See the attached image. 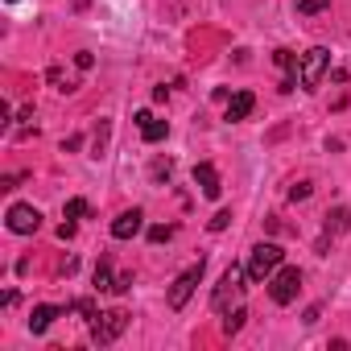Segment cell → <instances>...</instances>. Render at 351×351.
<instances>
[{
    "label": "cell",
    "mask_w": 351,
    "mask_h": 351,
    "mask_svg": "<svg viewBox=\"0 0 351 351\" xmlns=\"http://www.w3.org/2000/svg\"><path fill=\"white\" fill-rule=\"evenodd\" d=\"M347 223H351L347 207H335V211H326V236H339V232H347Z\"/></svg>",
    "instance_id": "4fadbf2b"
},
{
    "label": "cell",
    "mask_w": 351,
    "mask_h": 351,
    "mask_svg": "<svg viewBox=\"0 0 351 351\" xmlns=\"http://www.w3.org/2000/svg\"><path fill=\"white\" fill-rule=\"evenodd\" d=\"M244 277H248L244 265H232V269L223 273V281H219L215 293H211V306H215L219 314H228V310H236V306L244 302Z\"/></svg>",
    "instance_id": "6da1fadb"
},
{
    "label": "cell",
    "mask_w": 351,
    "mask_h": 351,
    "mask_svg": "<svg viewBox=\"0 0 351 351\" xmlns=\"http://www.w3.org/2000/svg\"><path fill=\"white\" fill-rule=\"evenodd\" d=\"M326 66H330V50L326 46H310L306 54H298V87L302 91H314L322 83Z\"/></svg>",
    "instance_id": "7a4b0ae2"
},
{
    "label": "cell",
    "mask_w": 351,
    "mask_h": 351,
    "mask_svg": "<svg viewBox=\"0 0 351 351\" xmlns=\"http://www.w3.org/2000/svg\"><path fill=\"white\" fill-rule=\"evenodd\" d=\"M141 223H145V215H141L136 207H132V211H120L116 223H112V236H116V240H132V236L141 232Z\"/></svg>",
    "instance_id": "30bf717a"
},
{
    "label": "cell",
    "mask_w": 351,
    "mask_h": 351,
    "mask_svg": "<svg viewBox=\"0 0 351 351\" xmlns=\"http://www.w3.org/2000/svg\"><path fill=\"white\" fill-rule=\"evenodd\" d=\"M228 223H232V211H219V215H215V219H211V232H223V228H228Z\"/></svg>",
    "instance_id": "44dd1931"
},
{
    "label": "cell",
    "mask_w": 351,
    "mask_h": 351,
    "mask_svg": "<svg viewBox=\"0 0 351 351\" xmlns=\"http://www.w3.org/2000/svg\"><path fill=\"white\" fill-rule=\"evenodd\" d=\"M203 269H207V261L199 256L186 273L173 277V285H169V306H173V310H182V306L191 302V293H195V289H199V281H203Z\"/></svg>",
    "instance_id": "277c9868"
},
{
    "label": "cell",
    "mask_w": 351,
    "mask_h": 351,
    "mask_svg": "<svg viewBox=\"0 0 351 351\" xmlns=\"http://www.w3.org/2000/svg\"><path fill=\"white\" fill-rule=\"evenodd\" d=\"M50 83H54V87H58V91H66V95H71V91H75V79H71V75H66V71H62V66H50Z\"/></svg>",
    "instance_id": "9a60e30c"
},
{
    "label": "cell",
    "mask_w": 351,
    "mask_h": 351,
    "mask_svg": "<svg viewBox=\"0 0 351 351\" xmlns=\"http://www.w3.org/2000/svg\"><path fill=\"white\" fill-rule=\"evenodd\" d=\"M289 199H293V203L310 199V182H298V186H289Z\"/></svg>",
    "instance_id": "d6986e66"
},
{
    "label": "cell",
    "mask_w": 351,
    "mask_h": 351,
    "mask_svg": "<svg viewBox=\"0 0 351 351\" xmlns=\"http://www.w3.org/2000/svg\"><path fill=\"white\" fill-rule=\"evenodd\" d=\"M252 108H256V95H252V91H236V95L228 99V120H232V124H236V120H248Z\"/></svg>",
    "instance_id": "8fae6325"
},
{
    "label": "cell",
    "mask_w": 351,
    "mask_h": 351,
    "mask_svg": "<svg viewBox=\"0 0 351 351\" xmlns=\"http://www.w3.org/2000/svg\"><path fill=\"white\" fill-rule=\"evenodd\" d=\"M71 236H75V223H71V219H66V223H62V228H58V240H71Z\"/></svg>",
    "instance_id": "d4e9b609"
},
{
    "label": "cell",
    "mask_w": 351,
    "mask_h": 351,
    "mask_svg": "<svg viewBox=\"0 0 351 351\" xmlns=\"http://www.w3.org/2000/svg\"><path fill=\"white\" fill-rule=\"evenodd\" d=\"M132 289V273H124V277H116V289L112 293H128Z\"/></svg>",
    "instance_id": "cb8c5ba5"
},
{
    "label": "cell",
    "mask_w": 351,
    "mask_h": 351,
    "mask_svg": "<svg viewBox=\"0 0 351 351\" xmlns=\"http://www.w3.org/2000/svg\"><path fill=\"white\" fill-rule=\"evenodd\" d=\"M281 261H285L281 244H256V248H252V261H248V277H252V281H269V277L281 269Z\"/></svg>",
    "instance_id": "3957f363"
},
{
    "label": "cell",
    "mask_w": 351,
    "mask_h": 351,
    "mask_svg": "<svg viewBox=\"0 0 351 351\" xmlns=\"http://www.w3.org/2000/svg\"><path fill=\"white\" fill-rule=\"evenodd\" d=\"M91 62H95V58H91L87 50H79V54H75V66H79V71H91Z\"/></svg>",
    "instance_id": "603a6c76"
},
{
    "label": "cell",
    "mask_w": 351,
    "mask_h": 351,
    "mask_svg": "<svg viewBox=\"0 0 351 351\" xmlns=\"http://www.w3.org/2000/svg\"><path fill=\"white\" fill-rule=\"evenodd\" d=\"M5 223H9V232H17V236H34V232L42 228V215H38V207H29V203H13L9 215H5Z\"/></svg>",
    "instance_id": "52a82bcc"
},
{
    "label": "cell",
    "mask_w": 351,
    "mask_h": 351,
    "mask_svg": "<svg viewBox=\"0 0 351 351\" xmlns=\"http://www.w3.org/2000/svg\"><path fill=\"white\" fill-rule=\"evenodd\" d=\"M326 5H330V0H298V13H306V17H310V13H322Z\"/></svg>",
    "instance_id": "ac0fdd59"
},
{
    "label": "cell",
    "mask_w": 351,
    "mask_h": 351,
    "mask_svg": "<svg viewBox=\"0 0 351 351\" xmlns=\"http://www.w3.org/2000/svg\"><path fill=\"white\" fill-rule=\"evenodd\" d=\"M195 186H199L207 199H219V195H223V186H219V169H215L211 161H199V165H195Z\"/></svg>",
    "instance_id": "ba28073f"
},
{
    "label": "cell",
    "mask_w": 351,
    "mask_h": 351,
    "mask_svg": "<svg viewBox=\"0 0 351 351\" xmlns=\"http://www.w3.org/2000/svg\"><path fill=\"white\" fill-rule=\"evenodd\" d=\"M58 314H66V310H62V306H34V314H29V330H34V335L50 330V322H54Z\"/></svg>",
    "instance_id": "7c38bea8"
},
{
    "label": "cell",
    "mask_w": 351,
    "mask_h": 351,
    "mask_svg": "<svg viewBox=\"0 0 351 351\" xmlns=\"http://www.w3.org/2000/svg\"><path fill=\"white\" fill-rule=\"evenodd\" d=\"M136 128H141V136H145L149 145H157V141H165V136H169V124H165V120H157L153 112H136Z\"/></svg>",
    "instance_id": "9c48e42d"
},
{
    "label": "cell",
    "mask_w": 351,
    "mask_h": 351,
    "mask_svg": "<svg viewBox=\"0 0 351 351\" xmlns=\"http://www.w3.org/2000/svg\"><path fill=\"white\" fill-rule=\"evenodd\" d=\"M95 289H99V293H104V289H116V281H112V265H108V261L95 265Z\"/></svg>",
    "instance_id": "5bb4252c"
},
{
    "label": "cell",
    "mask_w": 351,
    "mask_h": 351,
    "mask_svg": "<svg viewBox=\"0 0 351 351\" xmlns=\"http://www.w3.org/2000/svg\"><path fill=\"white\" fill-rule=\"evenodd\" d=\"M244 318H248V314H244V306H236V310H228V318H223V330H228V335H236V330L244 326Z\"/></svg>",
    "instance_id": "2e32d148"
},
{
    "label": "cell",
    "mask_w": 351,
    "mask_h": 351,
    "mask_svg": "<svg viewBox=\"0 0 351 351\" xmlns=\"http://www.w3.org/2000/svg\"><path fill=\"white\" fill-rule=\"evenodd\" d=\"M124 326H128V314H124V310L95 314V318H91V339H95L99 347H108V343H116V339L124 335Z\"/></svg>",
    "instance_id": "5b68a950"
},
{
    "label": "cell",
    "mask_w": 351,
    "mask_h": 351,
    "mask_svg": "<svg viewBox=\"0 0 351 351\" xmlns=\"http://www.w3.org/2000/svg\"><path fill=\"white\" fill-rule=\"evenodd\" d=\"M265 285H269V298H273L277 306H289V302L298 298V289H302V273H298V269H277Z\"/></svg>",
    "instance_id": "8992f818"
},
{
    "label": "cell",
    "mask_w": 351,
    "mask_h": 351,
    "mask_svg": "<svg viewBox=\"0 0 351 351\" xmlns=\"http://www.w3.org/2000/svg\"><path fill=\"white\" fill-rule=\"evenodd\" d=\"M169 173H173V165H169V161H157V165H153V178H157V182H161V178H169Z\"/></svg>",
    "instance_id": "7402d4cb"
},
{
    "label": "cell",
    "mask_w": 351,
    "mask_h": 351,
    "mask_svg": "<svg viewBox=\"0 0 351 351\" xmlns=\"http://www.w3.org/2000/svg\"><path fill=\"white\" fill-rule=\"evenodd\" d=\"M87 211H91L87 199H71V203H66V219H87Z\"/></svg>",
    "instance_id": "e0dca14e"
},
{
    "label": "cell",
    "mask_w": 351,
    "mask_h": 351,
    "mask_svg": "<svg viewBox=\"0 0 351 351\" xmlns=\"http://www.w3.org/2000/svg\"><path fill=\"white\" fill-rule=\"evenodd\" d=\"M169 236H173V228H149V240H153V244H165Z\"/></svg>",
    "instance_id": "ffe728a7"
}]
</instances>
